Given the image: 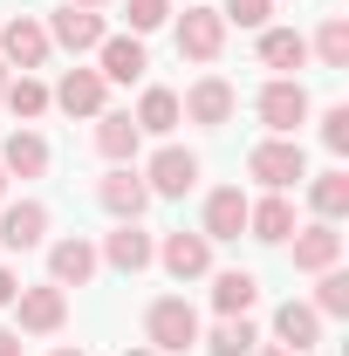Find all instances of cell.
Wrapping results in <instances>:
<instances>
[{
  "label": "cell",
  "mask_w": 349,
  "mask_h": 356,
  "mask_svg": "<svg viewBox=\"0 0 349 356\" xmlns=\"http://www.w3.org/2000/svg\"><path fill=\"white\" fill-rule=\"evenodd\" d=\"M322 144H329V158H349V103L322 110Z\"/></svg>",
  "instance_id": "obj_33"
},
{
  "label": "cell",
  "mask_w": 349,
  "mask_h": 356,
  "mask_svg": "<svg viewBox=\"0 0 349 356\" xmlns=\"http://www.w3.org/2000/svg\"><path fill=\"white\" fill-rule=\"evenodd\" d=\"M233 110H240V89L226 83V76H213V69L178 96V117H185V124H199V131H226V124H233Z\"/></svg>",
  "instance_id": "obj_5"
},
{
  "label": "cell",
  "mask_w": 349,
  "mask_h": 356,
  "mask_svg": "<svg viewBox=\"0 0 349 356\" xmlns=\"http://www.w3.org/2000/svg\"><path fill=\"white\" fill-rule=\"evenodd\" d=\"M199 233H206V240H240V233H247V192H240V185H213V192H206V213H199Z\"/></svg>",
  "instance_id": "obj_18"
},
{
  "label": "cell",
  "mask_w": 349,
  "mask_h": 356,
  "mask_svg": "<svg viewBox=\"0 0 349 356\" xmlns=\"http://www.w3.org/2000/svg\"><path fill=\"white\" fill-rule=\"evenodd\" d=\"M131 124L144 137H172L185 117H178V89H165V83H144V96H137V110H131Z\"/></svg>",
  "instance_id": "obj_23"
},
{
  "label": "cell",
  "mask_w": 349,
  "mask_h": 356,
  "mask_svg": "<svg viewBox=\"0 0 349 356\" xmlns=\"http://www.w3.org/2000/svg\"><path fill=\"white\" fill-rule=\"evenodd\" d=\"M261 69H274V76H295V69H308V35L302 28H261Z\"/></svg>",
  "instance_id": "obj_24"
},
{
  "label": "cell",
  "mask_w": 349,
  "mask_h": 356,
  "mask_svg": "<svg viewBox=\"0 0 349 356\" xmlns=\"http://www.w3.org/2000/svg\"><path fill=\"white\" fill-rule=\"evenodd\" d=\"M0 356H28V343H21V329H7V322H0Z\"/></svg>",
  "instance_id": "obj_35"
},
{
  "label": "cell",
  "mask_w": 349,
  "mask_h": 356,
  "mask_svg": "<svg viewBox=\"0 0 349 356\" xmlns=\"http://www.w3.org/2000/svg\"><path fill=\"white\" fill-rule=\"evenodd\" d=\"M254 117L267 124V137H302V124L315 117L308 83H302V76H267L261 96H254Z\"/></svg>",
  "instance_id": "obj_2"
},
{
  "label": "cell",
  "mask_w": 349,
  "mask_h": 356,
  "mask_svg": "<svg viewBox=\"0 0 349 356\" xmlns=\"http://www.w3.org/2000/svg\"><path fill=\"white\" fill-rule=\"evenodd\" d=\"M308 55H315L322 69H349V14H329V21L315 28V42H308Z\"/></svg>",
  "instance_id": "obj_29"
},
{
  "label": "cell",
  "mask_w": 349,
  "mask_h": 356,
  "mask_svg": "<svg viewBox=\"0 0 349 356\" xmlns=\"http://www.w3.org/2000/svg\"><path fill=\"white\" fill-rule=\"evenodd\" d=\"M48 165H55V151H48L42 131H28V124H21V131L0 137V172H7V178H42Z\"/></svg>",
  "instance_id": "obj_20"
},
{
  "label": "cell",
  "mask_w": 349,
  "mask_h": 356,
  "mask_svg": "<svg viewBox=\"0 0 349 356\" xmlns=\"http://www.w3.org/2000/svg\"><path fill=\"white\" fill-rule=\"evenodd\" d=\"M288 247H295V274H329V267H343V226L308 220L288 233Z\"/></svg>",
  "instance_id": "obj_14"
},
{
  "label": "cell",
  "mask_w": 349,
  "mask_h": 356,
  "mask_svg": "<svg viewBox=\"0 0 349 356\" xmlns=\"http://www.w3.org/2000/svg\"><path fill=\"white\" fill-rule=\"evenodd\" d=\"M172 42L185 62H199V69H213L219 55H226V21H219V7H185L172 21Z\"/></svg>",
  "instance_id": "obj_6"
},
{
  "label": "cell",
  "mask_w": 349,
  "mask_h": 356,
  "mask_svg": "<svg viewBox=\"0 0 349 356\" xmlns=\"http://www.w3.org/2000/svg\"><path fill=\"white\" fill-rule=\"evenodd\" d=\"M48 206L42 199H14V206H0V247L7 254H35V247H48Z\"/></svg>",
  "instance_id": "obj_16"
},
{
  "label": "cell",
  "mask_w": 349,
  "mask_h": 356,
  "mask_svg": "<svg viewBox=\"0 0 349 356\" xmlns=\"http://www.w3.org/2000/svg\"><path fill=\"white\" fill-rule=\"evenodd\" d=\"M14 329L21 336H62L69 329V288H55V281H35V288H21L14 295Z\"/></svg>",
  "instance_id": "obj_8"
},
{
  "label": "cell",
  "mask_w": 349,
  "mask_h": 356,
  "mask_svg": "<svg viewBox=\"0 0 349 356\" xmlns=\"http://www.w3.org/2000/svg\"><path fill=\"white\" fill-rule=\"evenodd\" d=\"M42 28H48V42H55V48H69L76 62H83V55H96V42L110 35V28H103V14H89V7H69V0L48 14Z\"/></svg>",
  "instance_id": "obj_15"
},
{
  "label": "cell",
  "mask_w": 349,
  "mask_h": 356,
  "mask_svg": "<svg viewBox=\"0 0 349 356\" xmlns=\"http://www.w3.org/2000/svg\"><path fill=\"white\" fill-rule=\"evenodd\" d=\"M48 356H89V350H76V343H62V350H48Z\"/></svg>",
  "instance_id": "obj_38"
},
{
  "label": "cell",
  "mask_w": 349,
  "mask_h": 356,
  "mask_svg": "<svg viewBox=\"0 0 349 356\" xmlns=\"http://www.w3.org/2000/svg\"><path fill=\"white\" fill-rule=\"evenodd\" d=\"M137 151H144V131L131 124V110H103L96 117V158L103 165H137Z\"/></svg>",
  "instance_id": "obj_21"
},
{
  "label": "cell",
  "mask_w": 349,
  "mask_h": 356,
  "mask_svg": "<svg viewBox=\"0 0 349 356\" xmlns=\"http://www.w3.org/2000/svg\"><path fill=\"white\" fill-rule=\"evenodd\" d=\"M322 329H329V322L308 309V302H281V309H274V343H281V350H295V356L315 350V343H322Z\"/></svg>",
  "instance_id": "obj_22"
},
{
  "label": "cell",
  "mask_w": 349,
  "mask_h": 356,
  "mask_svg": "<svg viewBox=\"0 0 349 356\" xmlns=\"http://www.w3.org/2000/svg\"><path fill=\"white\" fill-rule=\"evenodd\" d=\"M0 199H7V172H0Z\"/></svg>",
  "instance_id": "obj_41"
},
{
  "label": "cell",
  "mask_w": 349,
  "mask_h": 356,
  "mask_svg": "<svg viewBox=\"0 0 349 356\" xmlns=\"http://www.w3.org/2000/svg\"><path fill=\"white\" fill-rule=\"evenodd\" d=\"M199 350H213V356H254V350H261V329H254L247 315H219L213 329H199Z\"/></svg>",
  "instance_id": "obj_26"
},
{
  "label": "cell",
  "mask_w": 349,
  "mask_h": 356,
  "mask_svg": "<svg viewBox=\"0 0 349 356\" xmlns=\"http://www.w3.org/2000/svg\"><path fill=\"white\" fill-rule=\"evenodd\" d=\"M247 178H254L261 192H295V185L308 178L302 137H261V144L247 151Z\"/></svg>",
  "instance_id": "obj_3"
},
{
  "label": "cell",
  "mask_w": 349,
  "mask_h": 356,
  "mask_svg": "<svg viewBox=\"0 0 349 356\" xmlns=\"http://www.w3.org/2000/svg\"><path fill=\"white\" fill-rule=\"evenodd\" d=\"M0 110H14L21 124H35V117L55 110V103H48V83H42V76H7V103H0Z\"/></svg>",
  "instance_id": "obj_28"
},
{
  "label": "cell",
  "mask_w": 349,
  "mask_h": 356,
  "mask_svg": "<svg viewBox=\"0 0 349 356\" xmlns=\"http://www.w3.org/2000/svg\"><path fill=\"white\" fill-rule=\"evenodd\" d=\"M48 55H55V42H48V28L35 14H14V21L0 28V69L35 76V69H48Z\"/></svg>",
  "instance_id": "obj_9"
},
{
  "label": "cell",
  "mask_w": 349,
  "mask_h": 356,
  "mask_svg": "<svg viewBox=\"0 0 349 356\" xmlns=\"http://www.w3.org/2000/svg\"><path fill=\"white\" fill-rule=\"evenodd\" d=\"M199 309L185 302V295H158L151 309H144V343L158 356H185V350H199Z\"/></svg>",
  "instance_id": "obj_1"
},
{
  "label": "cell",
  "mask_w": 349,
  "mask_h": 356,
  "mask_svg": "<svg viewBox=\"0 0 349 356\" xmlns=\"http://www.w3.org/2000/svg\"><path fill=\"white\" fill-rule=\"evenodd\" d=\"M288 233H295V199H288V192L247 199V240H261V247H288Z\"/></svg>",
  "instance_id": "obj_19"
},
{
  "label": "cell",
  "mask_w": 349,
  "mask_h": 356,
  "mask_svg": "<svg viewBox=\"0 0 349 356\" xmlns=\"http://www.w3.org/2000/svg\"><path fill=\"white\" fill-rule=\"evenodd\" d=\"M219 21L226 28H274V0H219Z\"/></svg>",
  "instance_id": "obj_31"
},
{
  "label": "cell",
  "mask_w": 349,
  "mask_h": 356,
  "mask_svg": "<svg viewBox=\"0 0 349 356\" xmlns=\"http://www.w3.org/2000/svg\"><path fill=\"white\" fill-rule=\"evenodd\" d=\"M14 295H21V274H14V267H0V309H14Z\"/></svg>",
  "instance_id": "obj_34"
},
{
  "label": "cell",
  "mask_w": 349,
  "mask_h": 356,
  "mask_svg": "<svg viewBox=\"0 0 349 356\" xmlns=\"http://www.w3.org/2000/svg\"><path fill=\"white\" fill-rule=\"evenodd\" d=\"M302 185H308V206H315V220L343 226V213H349V172H343V165H329V172L302 178Z\"/></svg>",
  "instance_id": "obj_27"
},
{
  "label": "cell",
  "mask_w": 349,
  "mask_h": 356,
  "mask_svg": "<svg viewBox=\"0 0 349 356\" xmlns=\"http://www.w3.org/2000/svg\"><path fill=\"white\" fill-rule=\"evenodd\" d=\"M254 356H295V350H281V343H261V350H254Z\"/></svg>",
  "instance_id": "obj_36"
},
{
  "label": "cell",
  "mask_w": 349,
  "mask_h": 356,
  "mask_svg": "<svg viewBox=\"0 0 349 356\" xmlns=\"http://www.w3.org/2000/svg\"><path fill=\"white\" fill-rule=\"evenodd\" d=\"M137 172H144V185H151V199H185V192L199 185V151H185V144H158Z\"/></svg>",
  "instance_id": "obj_7"
},
{
  "label": "cell",
  "mask_w": 349,
  "mask_h": 356,
  "mask_svg": "<svg viewBox=\"0 0 349 356\" xmlns=\"http://www.w3.org/2000/svg\"><path fill=\"white\" fill-rule=\"evenodd\" d=\"M124 356H158V350H151V343H131V350H124Z\"/></svg>",
  "instance_id": "obj_39"
},
{
  "label": "cell",
  "mask_w": 349,
  "mask_h": 356,
  "mask_svg": "<svg viewBox=\"0 0 349 356\" xmlns=\"http://www.w3.org/2000/svg\"><path fill=\"white\" fill-rule=\"evenodd\" d=\"M144 69H151L144 35H103L96 42V76L103 83H144Z\"/></svg>",
  "instance_id": "obj_17"
},
{
  "label": "cell",
  "mask_w": 349,
  "mask_h": 356,
  "mask_svg": "<svg viewBox=\"0 0 349 356\" xmlns=\"http://www.w3.org/2000/svg\"><path fill=\"white\" fill-rule=\"evenodd\" d=\"M96 240L89 233H62V240H48V281L55 288H89L96 281Z\"/></svg>",
  "instance_id": "obj_13"
},
{
  "label": "cell",
  "mask_w": 349,
  "mask_h": 356,
  "mask_svg": "<svg viewBox=\"0 0 349 356\" xmlns=\"http://www.w3.org/2000/svg\"><path fill=\"white\" fill-rule=\"evenodd\" d=\"M172 14H178L172 0H124V21H131V35H158Z\"/></svg>",
  "instance_id": "obj_32"
},
{
  "label": "cell",
  "mask_w": 349,
  "mask_h": 356,
  "mask_svg": "<svg viewBox=\"0 0 349 356\" xmlns=\"http://www.w3.org/2000/svg\"><path fill=\"white\" fill-rule=\"evenodd\" d=\"M96 261L110 267V274H124V281H137L144 267L158 261V233H144V220H117L110 233H103V247H96Z\"/></svg>",
  "instance_id": "obj_4"
},
{
  "label": "cell",
  "mask_w": 349,
  "mask_h": 356,
  "mask_svg": "<svg viewBox=\"0 0 349 356\" xmlns=\"http://www.w3.org/2000/svg\"><path fill=\"white\" fill-rule=\"evenodd\" d=\"M96 206L110 213V220H144L151 213V185L137 165H110V172L96 178Z\"/></svg>",
  "instance_id": "obj_11"
},
{
  "label": "cell",
  "mask_w": 349,
  "mask_h": 356,
  "mask_svg": "<svg viewBox=\"0 0 349 356\" xmlns=\"http://www.w3.org/2000/svg\"><path fill=\"white\" fill-rule=\"evenodd\" d=\"M308 309L322 315V322H343V315H349V274H343V267L315 274V302H308Z\"/></svg>",
  "instance_id": "obj_30"
},
{
  "label": "cell",
  "mask_w": 349,
  "mask_h": 356,
  "mask_svg": "<svg viewBox=\"0 0 349 356\" xmlns=\"http://www.w3.org/2000/svg\"><path fill=\"white\" fill-rule=\"evenodd\" d=\"M151 267H165L178 288H185V281H206V274H213V240L178 226V233H165V240H158V261H151Z\"/></svg>",
  "instance_id": "obj_12"
},
{
  "label": "cell",
  "mask_w": 349,
  "mask_h": 356,
  "mask_svg": "<svg viewBox=\"0 0 349 356\" xmlns=\"http://www.w3.org/2000/svg\"><path fill=\"white\" fill-rule=\"evenodd\" d=\"M261 302V274L254 267H213V309L219 315H247Z\"/></svg>",
  "instance_id": "obj_25"
},
{
  "label": "cell",
  "mask_w": 349,
  "mask_h": 356,
  "mask_svg": "<svg viewBox=\"0 0 349 356\" xmlns=\"http://www.w3.org/2000/svg\"><path fill=\"white\" fill-rule=\"evenodd\" d=\"M48 103H55L62 117H89V124H96V117L110 110V83H103L89 62H76V69H62V83L48 89Z\"/></svg>",
  "instance_id": "obj_10"
},
{
  "label": "cell",
  "mask_w": 349,
  "mask_h": 356,
  "mask_svg": "<svg viewBox=\"0 0 349 356\" xmlns=\"http://www.w3.org/2000/svg\"><path fill=\"white\" fill-rule=\"evenodd\" d=\"M69 7H89V14H103V7H110V0H69Z\"/></svg>",
  "instance_id": "obj_37"
},
{
  "label": "cell",
  "mask_w": 349,
  "mask_h": 356,
  "mask_svg": "<svg viewBox=\"0 0 349 356\" xmlns=\"http://www.w3.org/2000/svg\"><path fill=\"white\" fill-rule=\"evenodd\" d=\"M7 76H14V69H0V103H7Z\"/></svg>",
  "instance_id": "obj_40"
}]
</instances>
